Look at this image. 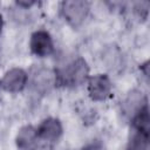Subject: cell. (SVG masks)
<instances>
[{"label":"cell","instance_id":"cell-1","mask_svg":"<svg viewBox=\"0 0 150 150\" xmlns=\"http://www.w3.org/2000/svg\"><path fill=\"white\" fill-rule=\"evenodd\" d=\"M89 75V67L82 57H75L61 66L55 71L56 83L64 87H76L82 84Z\"/></svg>","mask_w":150,"mask_h":150},{"label":"cell","instance_id":"cell-2","mask_svg":"<svg viewBox=\"0 0 150 150\" xmlns=\"http://www.w3.org/2000/svg\"><path fill=\"white\" fill-rule=\"evenodd\" d=\"M90 4L83 0H68L61 4V13L64 20L73 27H79L86 20Z\"/></svg>","mask_w":150,"mask_h":150},{"label":"cell","instance_id":"cell-3","mask_svg":"<svg viewBox=\"0 0 150 150\" xmlns=\"http://www.w3.org/2000/svg\"><path fill=\"white\" fill-rule=\"evenodd\" d=\"M112 84L110 79L105 74H98L89 77L88 93L94 101H104L111 95Z\"/></svg>","mask_w":150,"mask_h":150},{"label":"cell","instance_id":"cell-4","mask_svg":"<svg viewBox=\"0 0 150 150\" xmlns=\"http://www.w3.org/2000/svg\"><path fill=\"white\" fill-rule=\"evenodd\" d=\"M30 50L39 57H45L54 52V43L50 34L47 30L39 29L30 36Z\"/></svg>","mask_w":150,"mask_h":150},{"label":"cell","instance_id":"cell-5","mask_svg":"<svg viewBox=\"0 0 150 150\" xmlns=\"http://www.w3.org/2000/svg\"><path fill=\"white\" fill-rule=\"evenodd\" d=\"M28 81L27 73L21 68H12L5 73L0 87H2L6 91L9 93H19L21 91Z\"/></svg>","mask_w":150,"mask_h":150},{"label":"cell","instance_id":"cell-6","mask_svg":"<svg viewBox=\"0 0 150 150\" xmlns=\"http://www.w3.org/2000/svg\"><path fill=\"white\" fill-rule=\"evenodd\" d=\"M36 134L38 138L40 139H43L46 142H55L62 134V124L56 118H46L36 129Z\"/></svg>","mask_w":150,"mask_h":150},{"label":"cell","instance_id":"cell-7","mask_svg":"<svg viewBox=\"0 0 150 150\" xmlns=\"http://www.w3.org/2000/svg\"><path fill=\"white\" fill-rule=\"evenodd\" d=\"M32 84L36 91L47 93L54 84H56L55 73L46 68H39L33 73Z\"/></svg>","mask_w":150,"mask_h":150},{"label":"cell","instance_id":"cell-8","mask_svg":"<svg viewBox=\"0 0 150 150\" xmlns=\"http://www.w3.org/2000/svg\"><path fill=\"white\" fill-rule=\"evenodd\" d=\"M38 134L36 129L33 128L32 125H25L22 127L15 138L16 146L20 150H32L38 141Z\"/></svg>","mask_w":150,"mask_h":150},{"label":"cell","instance_id":"cell-9","mask_svg":"<svg viewBox=\"0 0 150 150\" xmlns=\"http://www.w3.org/2000/svg\"><path fill=\"white\" fill-rule=\"evenodd\" d=\"M145 104H146V100L143 96V94L138 90H132L124 100L122 109L127 116H134Z\"/></svg>","mask_w":150,"mask_h":150},{"label":"cell","instance_id":"cell-10","mask_svg":"<svg viewBox=\"0 0 150 150\" xmlns=\"http://www.w3.org/2000/svg\"><path fill=\"white\" fill-rule=\"evenodd\" d=\"M149 148V132L132 129L127 144V150H148Z\"/></svg>","mask_w":150,"mask_h":150},{"label":"cell","instance_id":"cell-11","mask_svg":"<svg viewBox=\"0 0 150 150\" xmlns=\"http://www.w3.org/2000/svg\"><path fill=\"white\" fill-rule=\"evenodd\" d=\"M149 124H150V118H149V108L146 103L132 116V127L134 129L149 132Z\"/></svg>","mask_w":150,"mask_h":150},{"label":"cell","instance_id":"cell-12","mask_svg":"<svg viewBox=\"0 0 150 150\" xmlns=\"http://www.w3.org/2000/svg\"><path fill=\"white\" fill-rule=\"evenodd\" d=\"M82 150H103V146H102V144L100 142L95 141V142H91L90 144L86 145Z\"/></svg>","mask_w":150,"mask_h":150},{"label":"cell","instance_id":"cell-13","mask_svg":"<svg viewBox=\"0 0 150 150\" xmlns=\"http://www.w3.org/2000/svg\"><path fill=\"white\" fill-rule=\"evenodd\" d=\"M2 26H4V20H2V15L0 14V32L2 29Z\"/></svg>","mask_w":150,"mask_h":150}]
</instances>
